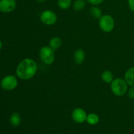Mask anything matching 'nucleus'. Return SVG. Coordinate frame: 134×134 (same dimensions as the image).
<instances>
[{
	"label": "nucleus",
	"instance_id": "nucleus-12",
	"mask_svg": "<svg viewBox=\"0 0 134 134\" xmlns=\"http://www.w3.org/2000/svg\"><path fill=\"white\" fill-rule=\"evenodd\" d=\"M62 44V40L59 37H53L51 38L48 43V46L54 51H56L60 48Z\"/></svg>",
	"mask_w": 134,
	"mask_h": 134
},
{
	"label": "nucleus",
	"instance_id": "nucleus-1",
	"mask_svg": "<svg viewBox=\"0 0 134 134\" xmlns=\"http://www.w3.org/2000/svg\"><path fill=\"white\" fill-rule=\"evenodd\" d=\"M37 64L30 58H26L21 60L16 69V74L19 79L27 81L35 77L37 72Z\"/></svg>",
	"mask_w": 134,
	"mask_h": 134
},
{
	"label": "nucleus",
	"instance_id": "nucleus-5",
	"mask_svg": "<svg viewBox=\"0 0 134 134\" xmlns=\"http://www.w3.org/2000/svg\"><path fill=\"white\" fill-rule=\"evenodd\" d=\"M1 87L7 91L13 90L18 86V79L16 77L13 75H9L4 77L1 81Z\"/></svg>",
	"mask_w": 134,
	"mask_h": 134
},
{
	"label": "nucleus",
	"instance_id": "nucleus-18",
	"mask_svg": "<svg viewBox=\"0 0 134 134\" xmlns=\"http://www.w3.org/2000/svg\"><path fill=\"white\" fill-rule=\"evenodd\" d=\"M86 1L93 6H98L101 5L104 1V0H86Z\"/></svg>",
	"mask_w": 134,
	"mask_h": 134
},
{
	"label": "nucleus",
	"instance_id": "nucleus-22",
	"mask_svg": "<svg viewBox=\"0 0 134 134\" xmlns=\"http://www.w3.org/2000/svg\"><path fill=\"white\" fill-rule=\"evenodd\" d=\"M3 47V43H2V41H1V40H0V51H1V48H2Z\"/></svg>",
	"mask_w": 134,
	"mask_h": 134
},
{
	"label": "nucleus",
	"instance_id": "nucleus-10",
	"mask_svg": "<svg viewBox=\"0 0 134 134\" xmlns=\"http://www.w3.org/2000/svg\"><path fill=\"white\" fill-rule=\"evenodd\" d=\"M124 79L128 86H134V67L129 68L125 72Z\"/></svg>",
	"mask_w": 134,
	"mask_h": 134
},
{
	"label": "nucleus",
	"instance_id": "nucleus-21",
	"mask_svg": "<svg viewBox=\"0 0 134 134\" xmlns=\"http://www.w3.org/2000/svg\"><path fill=\"white\" fill-rule=\"evenodd\" d=\"M36 1H37L38 3H42L45 2V1H47V0H36Z\"/></svg>",
	"mask_w": 134,
	"mask_h": 134
},
{
	"label": "nucleus",
	"instance_id": "nucleus-8",
	"mask_svg": "<svg viewBox=\"0 0 134 134\" xmlns=\"http://www.w3.org/2000/svg\"><path fill=\"white\" fill-rule=\"evenodd\" d=\"M16 7V0H0V12L1 13H11L15 10Z\"/></svg>",
	"mask_w": 134,
	"mask_h": 134
},
{
	"label": "nucleus",
	"instance_id": "nucleus-4",
	"mask_svg": "<svg viewBox=\"0 0 134 134\" xmlns=\"http://www.w3.org/2000/svg\"><path fill=\"white\" fill-rule=\"evenodd\" d=\"M99 27L103 32L110 33L115 27V21L109 14H103L99 18Z\"/></svg>",
	"mask_w": 134,
	"mask_h": 134
},
{
	"label": "nucleus",
	"instance_id": "nucleus-16",
	"mask_svg": "<svg viewBox=\"0 0 134 134\" xmlns=\"http://www.w3.org/2000/svg\"><path fill=\"white\" fill-rule=\"evenodd\" d=\"M58 6L62 10L69 9L72 5V0H58Z\"/></svg>",
	"mask_w": 134,
	"mask_h": 134
},
{
	"label": "nucleus",
	"instance_id": "nucleus-19",
	"mask_svg": "<svg viewBox=\"0 0 134 134\" xmlns=\"http://www.w3.org/2000/svg\"><path fill=\"white\" fill-rule=\"evenodd\" d=\"M128 97L130 99H134V86H130L127 92Z\"/></svg>",
	"mask_w": 134,
	"mask_h": 134
},
{
	"label": "nucleus",
	"instance_id": "nucleus-13",
	"mask_svg": "<svg viewBox=\"0 0 134 134\" xmlns=\"http://www.w3.org/2000/svg\"><path fill=\"white\" fill-rule=\"evenodd\" d=\"M101 78L103 82L107 84H111L112 81L115 79L113 74L109 70H105L103 71L101 75Z\"/></svg>",
	"mask_w": 134,
	"mask_h": 134
},
{
	"label": "nucleus",
	"instance_id": "nucleus-7",
	"mask_svg": "<svg viewBox=\"0 0 134 134\" xmlns=\"http://www.w3.org/2000/svg\"><path fill=\"white\" fill-rule=\"evenodd\" d=\"M87 115V113L83 109L77 107L72 111L71 118L73 121L77 124H82L86 121Z\"/></svg>",
	"mask_w": 134,
	"mask_h": 134
},
{
	"label": "nucleus",
	"instance_id": "nucleus-2",
	"mask_svg": "<svg viewBox=\"0 0 134 134\" xmlns=\"http://www.w3.org/2000/svg\"><path fill=\"white\" fill-rule=\"evenodd\" d=\"M111 89L114 95L118 97H122L127 94L128 85L124 79L116 78L111 83Z\"/></svg>",
	"mask_w": 134,
	"mask_h": 134
},
{
	"label": "nucleus",
	"instance_id": "nucleus-3",
	"mask_svg": "<svg viewBox=\"0 0 134 134\" xmlns=\"http://www.w3.org/2000/svg\"><path fill=\"white\" fill-rule=\"evenodd\" d=\"M55 51L49 46H43L39 52V56L43 64L51 65L55 60Z\"/></svg>",
	"mask_w": 134,
	"mask_h": 134
},
{
	"label": "nucleus",
	"instance_id": "nucleus-14",
	"mask_svg": "<svg viewBox=\"0 0 134 134\" xmlns=\"http://www.w3.org/2000/svg\"><path fill=\"white\" fill-rule=\"evenodd\" d=\"M86 122L91 126H95L98 124L99 122V117L97 114L93 113H89L87 115V118H86Z\"/></svg>",
	"mask_w": 134,
	"mask_h": 134
},
{
	"label": "nucleus",
	"instance_id": "nucleus-11",
	"mask_svg": "<svg viewBox=\"0 0 134 134\" xmlns=\"http://www.w3.org/2000/svg\"><path fill=\"white\" fill-rule=\"evenodd\" d=\"M9 122L13 126H19L22 122V117H21L20 114L18 112L13 113L9 118Z\"/></svg>",
	"mask_w": 134,
	"mask_h": 134
},
{
	"label": "nucleus",
	"instance_id": "nucleus-15",
	"mask_svg": "<svg viewBox=\"0 0 134 134\" xmlns=\"http://www.w3.org/2000/svg\"><path fill=\"white\" fill-rule=\"evenodd\" d=\"M90 14L93 18H96V19H99L103 15L102 10L98 6L92 7L90 9Z\"/></svg>",
	"mask_w": 134,
	"mask_h": 134
},
{
	"label": "nucleus",
	"instance_id": "nucleus-20",
	"mask_svg": "<svg viewBox=\"0 0 134 134\" xmlns=\"http://www.w3.org/2000/svg\"><path fill=\"white\" fill-rule=\"evenodd\" d=\"M128 4L130 9L134 12V0H128Z\"/></svg>",
	"mask_w": 134,
	"mask_h": 134
},
{
	"label": "nucleus",
	"instance_id": "nucleus-17",
	"mask_svg": "<svg viewBox=\"0 0 134 134\" xmlns=\"http://www.w3.org/2000/svg\"><path fill=\"white\" fill-rule=\"evenodd\" d=\"M86 7L85 0H75L73 4V7L75 11H81Z\"/></svg>",
	"mask_w": 134,
	"mask_h": 134
},
{
	"label": "nucleus",
	"instance_id": "nucleus-6",
	"mask_svg": "<svg viewBox=\"0 0 134 134\" xmlns=\"http://www.w3.org/2000/svg\"><path fill=\"white\" fill-rule=\"evenodd\" d=\"M40 20L46 26H53L58 20V16L56 13L51 10H45L40 14Z\"/></svg>",
	"mask_w": 134,
	"mask_h": 134
},
{
	"label": "nucleus",
	"instance_id": "nucleus-9",
	"mask_svg": "<svg viewBox=\"0 0 134 134\" xmlns=\"http://www.w3.org/2000/svg\"><path fill=\"white\" fill-rule=\"evenodd\" d=\"M86 58V54L84 50L81 48L76 50L73 54V60L77 65H81L83 64Z\"/></svg>",
	"mask_w": 134,
	"mask_h": 134
}]
</instances>
